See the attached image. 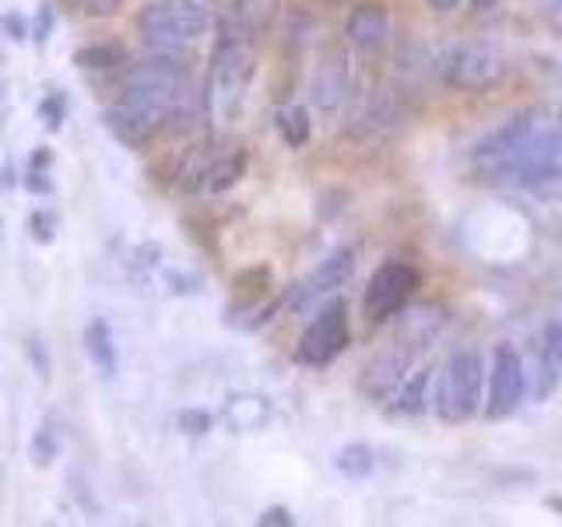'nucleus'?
<instances>
[{
    "label": "nucleus",
    "mask_w": 562,
    "mask_h": 527,
    "mask_svg": "<svg viewBox=\"0 0 562 527\" xmlns=\"http://www.w3.org/2000/svg\"><path fill=\"white\" fill-rule=\"evenodd\" d=\"M488 180L509 187H538L562 172V134H531L517 148L479 166Z\"/></svg>",
    "instance_id": "1"
},
{
    "label": "nucleus",
    "mask_w": 562,
    "mask_h": 527,
    "mask_svg": "<svg viewBox=\"0 0 562 527\" xmlns=\"http://www.w3.org/2000/svg\"><path fill=\"white\" fill-rule=\"evenodd\" d=\"M254 78V53L246 43L222 40L207 78V110L215 120L233 123L246 102V88Z\"/></svg>",
    "instance_id": "2"
},
{
    "label": "nucleus",
    "mask_w": 562,
    "mask_h": 527,
    "mask_svg": "<svg viewBox=\"0 0 562 527\" xmlns=\"http://www.w3.org/2000/svg\"><path fill=\"white\" fill-rule=\"evenodd\" d=\"M482 380H485V369H482V356L479 351H457V356L447 362L443 377L436 380V412L439 418L447 422H464L479 412V401H482Z\"/></svg>",
    "instance_id": "3"
},
{
    "label": "nucleus",
    "mask_w": 562,
    "mask_h": 527,
    "mask_svg": "<svg viewBox=\"0 0 562 527\" xmlns=\"http://www.w3.org/2000/svg\"><path fill=\"white\" fill-rule=\"evenodd\" d=\"M166 99L148 96V92H134V88H123L120 102H113L105 110V127L113 131L116 141H123L127 148H145L166 131Z\"/></svg>",
    "instance_id": "4"
},
{
    "label": "nucleus",
    "mask_w": 562,
    "mask_h": 527,
    "mask_svg": "<svg viewBox=\"0 0 562 527\" xmlns=\"http://www.w3.org/2000/svg\"><path fill=\"white\" fill-rule=\"evenodd\" d=\"M506 78V57L496 46L485 43H464L450 49L443 60V81L457 92H485V88L499 85Z\"/></svg>",
    "instance_id": "5"
},
{
    "label": "nucleus",
    "mask_w": 562,
    "mask_h": 527,
    "mask_svg": "<svg viewBox=\"0 0 562 527\" xmlns=\"http://www.w3.org/2000/svg\"><path fill=\"white\" fill-rule=\"evenodd\" d=\"M415 289H418V271L412 264H401V260L383 264V268H376V274L369 278L366 316L369 321H386V316L401 313L412 303Z\"/></svg>",
    "instance_id": "6"
},
{
    "label": "nucleus",
    "mask_w": 562,
    "mask_h": 527,
    "mask_svg": "<svg viewBox=\"0 0 562 527\" xmlns=\"http://www.w3.org/2000/svg\"><path fill=\"white\" fill-rule=\"evenodd\" d=\"M527 391V369L524 359L514 348L503 345L492 356V369H488V401H485V415L488 418H506L517 412V404L524 401Z\"/></svg>",
    "instance_id": "7"
},
{
    "label": "nucleus",
    "mask_w": 562,
    "mask_h": 527,
    "mask_svg": "<svg viewBox=\"0 0 562 527\" xmlns=\"http://www.w3.org/2000/svg\"><path fill=\"white\" fill-rule=\"evenodd\" d=\"M345 345H348V310L345 303H334L303 330L295 359L306 366H327L334 356H341Z\"/></svg>",
    "instance_id": "8"
},
{
    "label": "nucleus",
    "mask_w": 562,
    "mask_h": 527,
    "mask_svg": "<svg viewBox=\"0 0 562 527\" xmlns=\"http://www.w3.org/2000/svg\"><path fill=\"white\" fill-rule=\"evenodd\" d=\"M351 271H356V250H351V246H341V250H334L310 278H303L299 285H292V292H289V306H292V310H306V306H313L321 295H327V292H334V289H341L345 281L351 278Z\"/></svg>",
    "instance_id": "9"
},
{
    "label": "nucleus",
    "mask_w": 562,
    "mask_h": 527,
    "mask_svg": "<svg viewBox=\"0 0 562 527\" xmlns=\"http://www.w3.org/2000/svg\"><path fill=\"white\" fill-rule=\"evenodd\" d=\"M137 32L140 43L155 53H187L190 49V35L183 32V25L176 22L172 11L166 8V0H155V4L140 8L137 14Z\"/></svg>",
    "instance_id": "10"
},
{
    "label": "nucleus",
    "mask_w": 562,
    "mask_h": 527,
    "mask_svg": "<svg viewBox=\"0 0 562 527\" xmlns=\"http://www.w3.org/2000/svg\"><path fill=\"white\" fill-rule=\"evenodd\" d=\"M538 116H541V110H535V105H527V110H517L514 116H506L496 131H488L479 145L471 148V158L482 166V162H492V158L506 155L509 148H517L524 137H531L538 131Z\"/></svg>",
    "instance_id": "11"
},
{
    "label": "nucleus",
    "mask_w": 562,
    "mask_h": 527,
    "mask_svg": "<svg viewBox=\"0 0 562 527\" xmlns=\"http://www.w3.org/2000/svg\"><path fill=\"white\" fill-rule=\"evenodd\" d=\"M345 35L356 49L386 46V40H391V11H386V4H376V0L356 4L345 18Z\"/></svg>",
    "instance_id": "12"
},
{
    "label": "nucleus",
    "mask_w": 562,
    "mask_h": 527,
    "mask_svg": "<svg viewBox=\"0 0 562 527\" xmlns=\"http://www.w3.org/2000/svg\"><path fill=\"white\" fill-rule=\"evenodd\" d=\"M348 96V60L345 53H330L324 64L316 67V75L310 81V99L321 105V110H338Z\"/></svg>",
    "instance_id": "13"
},
{
    "label": "nucleus",
    "mask_w": 562,
    "mask_h": 527,
    "mask_svg": "<svg viewBox=\"0 0 562 527\" xmlns=\"http://www.w3.org/2000/svg\"><path fill=\"white\" fill-rule=\"evenodd\" d=\"M447 324V313L432 306V303H422V306H412V310H404L401 316V330H397V345L401 348H426L439 330H443Z\"/></svg>",
    "instance_id": "14"
},
{
    "label": "nucleus",
    "mask_w": 562,
    "mask_h": 527,
    "mask_svg": "<svg viewBox=\"0 0 562 527\" xmlns=\"http://www.w3.org/2000/svg\"><path fill=\"white\" fill-rule=\"evenodd\" d=\"M222 415L236 433H254L271 422V401L263 394H233L225 401Z\"/></svg>",
    "instance_id": "15"
},
{
    "label": "nucleus",
    "mask_w": 562,
    "mask_h": 527,
    "mask_svg": "<svg viewBox=\"0 0 562 527\" xmlns=\"http://www.w3.org/2000/svg\"><path fill=\"white\" fill-rule=\"evenodd\" d=\"M412 362V351L404 348L401 356H380L373 366L366 369V377H362V391L373 397V401H383L386 394L394 391V386L401 383V373L408 369Z\"/></svg>",
    "instance_id": "16"
},
{
    "label": "nucleus",
    "mask_w": 562,
    "mask_h": 527,
    "mask_svg": "<svg viewBox=\"0 0 562 527\" xmlns=\"http://www.w3.org/2000/svg\"><path fill=\"white\" fill-rule=\"evenodd\" d=\"M166 8L172 11L176 22L183 25L190 40H201V35L215 25V18L222 14L218 0H166Z\"/></svg>",
    "instance_id": "17"
},
{
    "label": "nucleus",
    "mask_w": 562,
    "mask_h": 527,
    "mask_svg": "<svg viewBox=\"0 0 562 527\" xmlns=\"http://www.w3.org/2000/svg\"><path fill=\"white\" fill-rule=\"evenodd\" d=\"M85 351H88V359H92V366L105 380L116 377V338H113L110 324L92 321L85 327Z\"/></svg>",
    "instance_id": "18"
},
{
    "label": "nucleus",
    "mask_w": 562,
    "mask_h": 527,
    "mask_svg": "<svg viewBox=\"0 0 562 527\" xmlns=\"http://www.w3.org/2000/svg\"><path fill=\"white\" fill-rule=\"evenodd\" d=\"M243 172H246V155H243V152L211 158V169H207V183H204V190L222 193V190H228V187H236Z\"/></svg>",
    "instance_id": "19"
},
{
    "label": "nucleus",
    "mask_w": 562,
    "mask_h": 527,
    "mask_svg": "<svg viewBox=\"0 0 562 527\" xmlns=\"http://www.w3.org/2000/svg\"><path fill=\"white\" fill-rule=\"evenodd\" d=\"M429 383H432V369H418V373L397 391L394 412L397 415H418L429 401Z\"/></svg>",
    "instance_id": "20"
},
{
    "label": "nucleus",
    "mask_w": 562,
    "mask_h": 527,
    "mask_svg": "<svg viewBox=\"0 0 562 527\" xmlns=\"http://www.w3.org/2000/svg\"><path fill=\"white\" fill-rule=\"evenodd\" d=\"M334 464H338V471L345 474V479H366V474L376 468V453L369 444H348L338 450Z\"/></svg>",
    "instance_id": "21"
},
{
    "label": "nucleus",
    "mask_w": 562,
    "mask_h": 527,
    "mask_svg": "<svg viewBox=\"0 0 562 527\" xmlns=\"http://www.w3.org/2000/svg\"><path fill=\"white\" fill-rule=\"evenodd\" d=\"M278 131H281V137H285L289 148H303L310 141V131H313L310 113L303 110V105H285V110H278Z\"/></svg>",
    "instance_id": "22"
},
{
    "label": "nucleus",
    "mask_w": 562,
    "mask_h": 527,
    "mask_svg": "<svg viewBox=\"0 0 562 527\" xmlns=\"http://www.w3.org/2000/svg\"><path fill=\"white\" fill-rule=\"evenodd\" d=\"M123 57H127V53H123V46H116V43H92L75 53V64L88 67V70H110V67H120Z\"/></svg>",
    "instance_id": "23"
},
{
    "label": "nucleus",
    "mask_w": 562,
    "mask_h": 527,
    "mask_svg": "<svg viewBox=\"0 0 562 527\" xmlns=\"http://www.w3.org/2000/svg\"><path fill=\"white\" fill-rule=\"evenodd\" d=\"M29 453H32V464H53V457L60 453V439H57V429L53 426H40L32 436V444H29Z\"/></svg>",
    "instance_id": "24"
},
{
    "label": "nucleus",
    "mask_w": 562,
    "mask_h": 527,
    "mask_svg": "<svg viewBox=\"0 0 562 527\" xmlns=\"http://www.w3.org/2000/svg\"><path fill=\"white\" fill-rule=\"evenodd\" d=\"M40 113H43V120H46V127H49V131H60V127H64V116H67V99H64L60 92L46 96V99L40 102Z\"/></svg>",
    "instance_id": "25"
},
{
    "label": "nucleus",
    "mask_w": 562,
    "mask_h": 527,
    "mask_svg": "<svg viewBox=\"0 0 562 527\" xmlns=\"http://www.w3.org/2000/svg\"><path fill=\"white\" fill-rule=\"evenodd\" d=\"M29 233L35 243H53V236H57V215L53 211H35L29 218Z\"/></svg>",
    "instance_id": "26"
},
{
    "label": "nucleus",
    "mask_w": 562,
    "mask_h": 527,
    "mask_svg": "<svg viewBox=\"0 0 562 527\" xmlns=\"http://www.w3.org/2000/svg\"><path fill=\"white\" fill-rule=\"evenodd\" d=\"M25 351H29V362H32L35 373H40L43 380H49V373H53V362H49V351H46V345H43L40 338H29V341H25Z\"/></svg>",
    "instance_id": "27"
},
{
    "label": "nucleus",
    "mask_w": 562,
    "mask_h": 527,
    "mask_svg": "<svg viewBox=\"0 0 562 527\" xmlns=\"http://www.w3.org/2000/svg\"><path fill=\"white\" fill-rule=\"evenodd\" d=\"M0 32L8 35V40H14V43H25L29 35H32V29H29V22L22 14H0Z\"/></svg>",
    "instance_id": "28"
},
{
    "label": "nucleus",
    "mask_w": 562,
    "mask_h": 527,
    "mask_svg": "<svg viewBox=\"0 0 562 527\" xmlns=\"http://www.w3.org/2000/svg\"><path fill=\"white\" fill-rule=\"evenodd\" d=\"M53 22H57V18H53V8L49 4H43L40 11H35V22H32V40H35V46H43L49 35H53Z\"/></svg>",
    "instance_id": "29"
},
{
    "label": "nucleus",
    "mask_w": 562,
    "mask_h": 527,
    "mask_svg": "<svg viewBox=\"0 0 562 527\" xmlns=\"http://www.w3.org/2000/svg\"><path fill=\"white\" fill-rule=\"evenodd\" d=\"M544 356L552 359V366L562 373V324L544 327Z\"/></svg>",
    "instance_id": "30"
},
{
    "label": "nucleus",
    "mask_w": 562,
    "mask_h": 527,
    "mask_svg": "<svg viewBox=\"0 0 562 527\" xmlns=\"http://www.w3.org/2000/svg\"><path fill=\"white\" fill-rule=\"evenodd\" d=\"M180 429L190 433V436H204L211 429V415L207 412H198V408L180 412Z\"/></svg>",
    "instance_id": "31"
},
{
    "label": "nucleus",
    "mask_w": 562,
    "mask_h": 527,
    "mask_svg": "<svg viewBox=\"0 0 562 527\" xmlns=\"http://www.w3.org/2000/svg\"><path fill=\"white\" fill-rule=\"evenodd\" d=\"M257 524H263V527H292L295 517H292V509H289V506H268V509L260 514Z\"/></svg>",
    "instance_id": "32"
},
{
    "label": "nucleus",
    "mask_w": 562,
    "mask_h": 527,
    "mask_svg": "<svg viewBox=\"0 0 562 527\" xmlns=\"http://www.w3.org/2000/svg\"><path fill=\"white\" fill-rule=\"evenodd\" d=\"M25 187L32 190V193H53V180H49V172L46 169H40V166H32L29 169V176H25Z\"/></svg>",
    "instance_id": "33"
},
{
    "label": "nucleus",
    "mask_w": 562,
    "mask_h": 527,
    "mask_svg": "<svg viewBox=\"0 0 562 527\" xmlns=\"http://www.w3.org/2000/svg\"><path fill=\"white\" fill-rule=\"evenodd\" d=\"M457 4H461V0H429L432 11H453Z\"/></svg>",
    "instance_id": "34"
},
{
    "label": "nucleus",
    "mask_w": 562,
    "mask_h": 527,
    "mask_svg": "<svg viewBox=\"0 0 562 527\" xmlns=\"http://www.w3.org/2000/svg\"><path fill=\"white\" fill-rule=\"evenodd\" d=\"M85 4H92L95 11H113V8H116V0H85Z\"/></svg>",
    "instance_id": "35"
},
{
    "label": "nucleus",
    "mask_w": 562,
    "mask_h": 527,
    "mask_svg": "<svg viewBox=\"0 0 562 527\" xmlns=\"http://www.w3.org/2000/svg\"><path fill=\"white\" fill-rule=\"evenodd\" d=\"M496 4H499V0H471V8H474V11H492Z\"/></svg>",
    "instance_id": "36"
},
{
    "label": "nucleus",
    "mask_w": 562,
    "mask_h": 527,
    "mask_svg": "<svg viewBox=\"0 0 562 527\" xmlns=\"http://www.w3.org/2000/svg\"><path fill=\"white\" fill-rule=\"evenodd\" d=\"M0 187H4V190H8V187H14V172H11V166L4 169V180H0Z\"/></svg>",
    "instance_id": "37"
},
{
    "label": "nucleus",
    "mask_w": 562,
    "mask_h": 527,
    "mask_svg": "<svg viewBox=\"0 0 562 527\" xmlns=\"http://www.w3.org/2000/svg\"><path fill=\"white\" fill-rule=\"evenodd\" d=\"M544 503H549V509H559V514H562V496H549Z\"/></svg>",
    "instance_id": "38"
},
{
    "label": "nucleus",
    "mask_w": 562,
    "mask_h": 527,
    "mask_svg": "<svg viewBox=\"0 0 562 527\" xmlns=\"http://www.w3.org/2000/svg\"><path fill=\"white\" fill-rule=\"evenodd\" d=\"M0 233H4V225H0Z\"/></svg>",
    "instance_id": "39"
}]
</instances>
